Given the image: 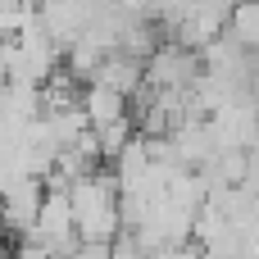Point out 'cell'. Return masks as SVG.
<instances>
[{
    "label": "cell",
    "mask_w": 259,
    "mask_h": 259,
    "mask_svg": "<svg viewBox=\"0 0 259 259\" xmlns=\"http://www.w3.org/2000/svg\"><path fill=\"white\" fill-rule=\"evenodd\" d=\"M82 109H87L91 127L123 123V118H127V91H114V87H105V82H87V91H82Z\"/></svg>",
    "instance_id": "obj_2"
},
{
    "label": "cell",
    "mask_w": 259,
    "mask_h": 259,
    "mask_svg": "<svg viewBox=\"0 0 259 259\" xmlns=\"http://www.w3.org/2000/svg\"><path fill=\"white\" fill-rule=\"evenodd\" d=\"M68 200H73V219H77V241L82 246H114L123 219V187L114 173H82L68 182Z\"/></svg>",
    "instance_id": "obj_1"
},
{
    "label": "cell",
    "mask_w": 259,
    "mask_h": 259,
    "mask_svg": "<svg viewBox=\"0 0 259 259\" xmlns=\"http://www.w3.org/2000/svg\"><path fill=\"white\" fill-rule=\"evenodd\" d=\"M232 41L246 50H259V0H246L232 9Z\"/></svg>",
    "instance_id": "obj_3"
}]
</instances>
